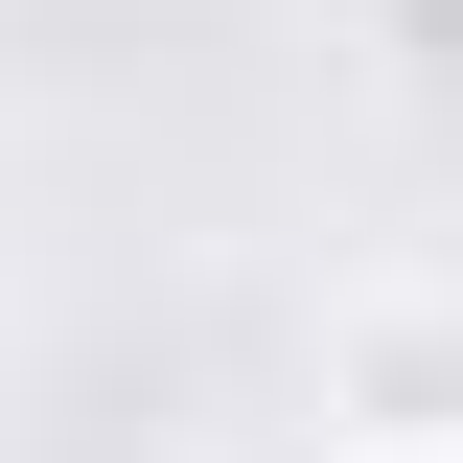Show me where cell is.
Returning <instances> with one entry per match:
<instances>
[{"label": "cell", "mask_w": 463, "mask_h": 463, "mask_svg": "<svg viewBox=\"0 0 463 463\" xmlns=\"http://www.w3.org/2000/svg\"><path fill=\"white\" fill-rule=\"evenodd\" d=\"M394 24V70H463V0H371Z\"/></svg>", "instance_id": "obj_1"}, {"label": "cell", "mask_w": 463, "mask_h": 463, "mask_svg": "<svg viewBox=\"0 0 463 463\" xmlns=\"http://www.w3.org/2000/svg\"><path fill=\"white\" fill-rule=\"evenodd\" d=\"M440 463H463V279H440Z\"/></svg>", "instance_id": "obj_2"}]
</instances>
